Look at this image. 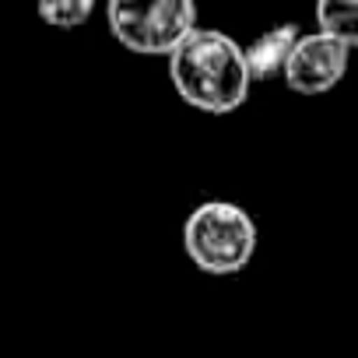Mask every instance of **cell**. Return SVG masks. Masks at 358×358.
<instances>
[{
  "instance_id": "2",
  "label": "cell",
  "mask_w": 358,
  "mask_h": 358,
  "mask_svg": "<svg viewBox=\"0 0 358 358\" xmlns=\"http://www.w3.org/2000/svg\"><path fill=\"white\" fill-rule=\"evenodd\" d=\"M260 232L246 208L232 201H204L183 222V250L204 274H239L257 253Z\"/></svg>"
},
{
  "instance_id": "5",
  "label": "cell",
  "mask_w": 358,
  "mask_h": 358,
  "mask_svg": "<svg viewBox=\"0 0 358 358\" xmlns=\"http://www.w3.org/2000/svg\"><path fill=\"white\" fill-rule=\"evenodd\" d=\"M299 36H302V29L295 22H281V25L267 29L264 36H257L246 46V64H250L253 81H271V78L285 74V64H288Z\"/></svg>"
},
{
  "instance_id": "7",
  "label": "cell",
  "mask_w": 358,
  "mask_h": 358,
  "mask_svg": "<svg viewBox=\"0 0 358 358\" xmlns=\"http://www.w3.org/2000/svg\"><path fill=\"white\" fill-rule=\"evenodd\" d=\"M36 11H39V18L50 29L74 32V29H81L92 18L95 0H36Z\"/></svg>"
},
{
  "instance_id": "1",
  "label": "cell",
  "mask_w": 358,
  "mask_h": 358,
  "mask_svg": "<svg viewBox=\"0 0 358 358\" xmlns=\"http://www.w3.org/2000/svg\"><path fill=\"white\" fill-rule=\"evenodd\" d=\"M169 78L187 106L208 116H229L250 99L246 50L215 29H194L169 57Z\"/></svg>"
},
{
  "instance_id": "3",
  "label": "cell",
  "mask_w": 358,
  "mask_h": 358,
  "mask_svg": "<svg viewBox=\"0 0 358 358\" xmlns=\"http://www.w3.org/2000/svg\"><path fill=\"white\" fill-rule=\"evenodd\" d=\"M106 22L113 39L137 57H172L197 29L194 0H109Z\"/></svg>"
},
{
  "instance_id": "6",
  "label": "cell",
  "mask_w": 358,
  "mask_h": 358,
  "mask_svg": "<svg viewBox=\"0 0 358 358\" xmlns=\"http://www.w3.org/2000/svg\"><path fill=\"white\" fill-rule=\"evenodd\" d=\"M316 25L355 50L358 46V0H316Z\"/></svg>"
},
{
  "instance_id": "4",
  "label": "cell",
  "mask_w": 358,
  "mask_h": 358,
  "mask_svg": "<svg viewBox=\"0 0 358 358\" xmlns=\"http://www.w3.org/2000/svg\"><path fill=\"white\" fill-rule=\"evenodd\" d=\"M348 60H351V46L344 39H337L323 29L302 32L292 57H288V64H285L281 81L299 95H323L334 85L344 81Z\"/></svg>"
}]
</instances>
